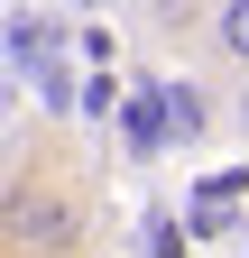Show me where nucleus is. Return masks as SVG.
I'll use <instances>...</instances> for the list:
<instances>
[{"instance_id": "1", "label": "nucleus", "mask_w": 249, "mask_h": 258, "mask_svg": "<svg viewBox=\"0 0 249 258\" xmlns=\"http://www.w3.org/2000/svg\"><path fill=\"white\" fill-rule=\"evenodd\" d=\"M0 249H19V258H92V194L65 166H10L0 175Z\"/></svg>"}, {"instance_id": "2", "label": "nucleus", "mask_w": 249, "mask_h": 258, "mask_svg": "<svg viewBox=\"0 0 249 258\" xmlns=\"http://www.w3.org/2000/svg\"><path fill=\"white\" fill-rule=\"evenodd\" d=\"M194 55L212 74H249V0H212L194 19Z\"/></svg>"}, {"instance_id": "3", "label": "nucleus", "mask_w": 249, "mask_h": 258, "mask_svg": "<svg viewBox=\"0 0 249 258\" xmlns=\"http://www.w3.org/2000/svg\"><path fill=\"white\" fill-rule=\"evenodd\" d=\"M240 203H249V175H240V166H231V175H203V184H194V240H222Z\"/></svg>"}, {"instance_id": "4", "label": "nucleus", "mask_w": 249, "mask_h": 258, "mask_svg": "<svg viewBox=\"0 0 249 258\" xmlns=\"http://www.w3.org/2000/svg\"><path fill=\"white\" fill-rule=\"evenodd\" d=\"M231 120H240V148H249V74H240V92H231Z\"/></svg>"}]
</instances>
